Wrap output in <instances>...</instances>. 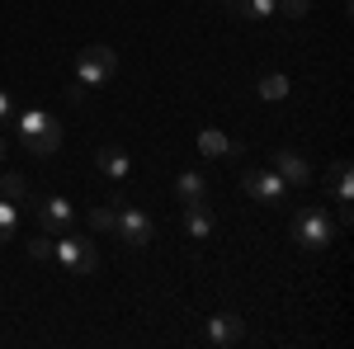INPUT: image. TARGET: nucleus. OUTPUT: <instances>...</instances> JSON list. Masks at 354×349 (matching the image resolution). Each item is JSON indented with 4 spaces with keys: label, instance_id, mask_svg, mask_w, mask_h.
<instances>
[{
    "label": "nucleus",
    "instance_id": "f257e3e1",
    "mask_svg": "<svg viewBox=\"0 0 354 349\" xmlns=\"http://www.w3.org/2000/svg\"><path fill=\"white\" fill-rule=\"evenodd\" d=\"M15 128H19V142H24L28 156H43L48 161L57 147H62V123H57L48 109H24Z\"/></svg>",
    "mask_w": 354,
    "mask_h": 349
},
{
    "label": "nucleus",
    "instance_id": "f03ea898",
    "mask_svg": "<svg viewBox=\"0 0 354 349\" xmlns=\"http://www.w3.org/2000/svg\"><path fill=\"white\" fill-rule=\"evenodd\" d=\"M113 71H118V53H113V48H104V43H95V48H85V53L76 57V81H81L85 90L104 85Z\"/></svg>",
    "mask_w": 354,
    "mask_h": 349
},
{
    "label": "nucleus",
    "instance_id": "7ed1b4c3",
    "mask_svg": "<svg viewBox=\"0 0 354 349\" xmlns=\"http://www.w3.org/2000/svg\"><path fill=\"white\" fill-rule=\"evenodd\" d=\"M53 255L62 260V265L71 269V274H95L100 269V255H95V245L81 241V236H71V232H62V241H53Z\"/></svg>",
    "mask_w": 354,
    "mask_h": 349
},
{
    "label": "nucleus",
    "instance_id": "20e7f679",
    "mask_svg": "<svg viewBox=\"0 0 354 349\" xmlns=\"http://www.w3.org/2000/svg\"><path fill=\"white\" fill-rule=\"evenodd\" d=\"M293 236H298L307 250H326V245L335 241V227L326 222V213H322V208H302L298 222H293Z\"/></svg>",
    "mask_w": 354,
    "mask_h": 349
},
{
    "label": "nucleus",
    "instance_id": "39448f33",
    "mask_svg": "<svg viewBox=\"0 0 354 349\" xmlns=\"http://www.w3.org/2000/svg\"><path fill=\"white\" fill-rule=\"evenodd\" d=\"M113 236H123L128 245H147L156 236V222L142 213V208H123L118 203V222H113Z\"/></svg>",
    "mask_w": 354,
    "mask_h": 349
},
{
    "label": "nucleus",
    "instance_id": "423d86ee",
    "mask_svg": "<svg viewBox=\"0 0 354 349\" xmlns=\"http://www.w3.org/2000/svg\"><path fill=\"white\" fill-rule=\"evenodd\" d=\"M241 189L250 194V198H260V203H283V194H288V185L274 175V170H245L241 175Z\"/></svg>",
    "mask_w": 354,
    "mask_h": 349
},
{
    "label": "nucleus",
    "instance_id": "0eeeda50",
    "mask_svg": "<svg viewBox=\"0 0 354 349\" xmlns=\"http://www.w3.org/2000/svg\"><path fill=\"white\" fill-rule=\"evenodd\" d=\"M33 213H38L43 232H71L76 227V208L66 198H43V203H33Z\"/></svg>",
    "mask_w": 354,
    "mask_h": 349
},
{
    "label": "nucleus",
    "instance_id": "6e6552de",
    "mask_svg": "<svg viewBox=\"0 0 354 349\" xmlns=\"http://www.w3.org/2000/svg\"><path fill=\"white\" fill-rule=\"evenodd\" d=\"M208 340L218 349H232L245 340V321L236 317V312H218V317H208Z\"/></svg>",
    "mask_w": 354,
    "mask_h": 349
},
{
    "label": "nucleus",
    "instance_id": "1a4fd4ad",
    "mask_svg": "<svg viewBox=\"0 0 354 349\" xmlns=\"http://www.w3.org/2000/svg\"><path fill=\"white\" fill-rule=\"evenodd\" d=\"M274 175H279L283 185H307V180H312V165L302 161L298 151H279V156H274Z\"/></svg>",
    "mask_w": 354,
    "mask_h": 349
},
{
    "label": "nucleus",
    "instance_id": "9d476101",
    "mask_svg": "<svg viewBox=\"0 0 354 349\" xmlns=\"http://www.w3.org/2000/svg\"><path fill=\"white\" fill-rule=\"evenodd\" d=\"M95 165H100V175H109V180H123V175H128V151H123V147H100V151H95Z\"/></svg>",
    "mask_w": 354,
    "mask_h": 349
},
{
    "label": "nucleus",
    "instance_id": "9b49d317",
    "mask_svg": "<svg viewBox=\"0 0 354 349\" xmlns=\"http://www.w3.org/2000/svg\"><path fill=\"white\" fill-rule=\"evenodd\" d=\"M185 208H189V217H185L189 236L194 241H208V236H213V208H208V198H203V203H185Z\"/></svg>",
    "mask_w": 354,
    "mask_h": 349
},
{
    "label": "nucleus",
    "instance_id": "f8f14e48",
    "mask_svg": "<svg viewBox=\"0 0 354 349\" xmlns=\"http://www.w3.org/2000/svg\"><path fill=\"white\" fill-rule=\"evenodd\" d=\"M175 198H180V203H203V198H208V185H203V175H198V170H185V175H175Z\"/></svg>",
    "mask_w": 354,
    "mask_h": 349
},
{
    "label": "nucleus",
    "instance_id": "ddd939ff",
    "mask_svg": "<svg viewBox=\"0 0 354 349\" xmlns=\"http://www.w3.org/2000/svg\"><path fill=\"white\" fill-rule=\"evenodd\" d=\"M0 198H10V203H28V198H33V185H28L24 175H0Z\"/></svg>",
    "mask_w": 354,
    "mask_h": 349
},
{
    "label": "nucleus",
    "instance_id": "4468645a",
    "mask_svg": "<svg viewBox=\"0 0 354 349\" xmlns=\"http://www.w3.org/2000/svg\"><path fill=\"white\" fill-rule=\"evenodd\" d=\"M330 189H335V203H350V198H354L350 161H335V165H330Z\"/></svg>",
    "mask_w": 354,
    "mask_h": 349
},
{
    "label": "nucleus",
    "instance_id": "2eb2a0df",
    "mask_svg": "<svg viewBox=\"0 0 354 349\" xmlns=\"http://www.w3.org/2000/svg\"><path fill=\"white\" fill-rule=\"evenodd\" d=\"M288 90H293V85H288V76H283V71H270V76L260 81V100L279 104V100H288Z\"/></svg>",
    "mask_w": 354,
    "mask_h": 349
},
{
    "label": "nucleus",
    "instance_id": "dca6fc26",
    "mask_svg": "<svg viewBox=\"0 0 354 349\" xmlns=\"http://www.w3.org/2000/svg\"><path fill=\"white\" fill-rule=\"evenodd\" d=\"M85 217H90L95 232H113V222H118V203H113V198H109V203H95Z\"/></svg>",
    "mask_w": 354,
    "mask_h": 349
},
{
    "label": "nucleus",
    "instance_id": "f3484780",
    "mask_svg": "<svg viewBox=\"0 0 354 349\" xmlns=\"http://www.w3.org/2000/svg\"><path fill=\"white\" fill-rule=\"evenodd\" d=\"M15 227H19V203L0 198V245H5V241H15Z\"/></svg>",
    "mask_w": 354,
    "mask_h": 349
},
{
    "label": "nucleus",
    "instance_id": "a211bd4d",
    "mask_svg": "<svg viewBox=\"0 0 354 349\" xmlns=\"http://www.w3.org/2000/svg\"><path fill=\"white\" fill-rule=\"evenodd\" d=\"M279 10V0H232V15H250V19H265Z\"/></svg>",
    "mask_w": 354,
    "mask_h": 349
},
{
    "label": "nucleus",
    "instance_id": "6ab92c4d",
    "mask_svg": "<svg viewBox=\"0 0 354 349\" xmlns=\"http://www.w3.org/2000/svg\"><path fill=\"white\" fill-rule=\"evenodd\" d=\"M198 151L218 161V156H227V137H222L218 128H203V133H198Z\"/></svg>",
    "mask_w": 354,
    "mask_h": 349
},
{
    "label": "nucleus",
    "instance_id": "aec40b11",
    "mask_svg": "<svg viewBox=\"0 0 354 349\" xmlns=\"http://www.w3.org/2000/svg\"><path fill=\"white\" fill-rule=\"evenodd\" d=\"M28 255H33V260H48V255H53V232L28 236Z\"/></svg>",
    "mask_w": 354,
    "mask_h": 349
},
{
    "label": "nucleus",
    "instance_id": "412c9836",
    "mask_svg": "<svg viewBox=\"0 0 354 349\" xmlns=\"http://www.w3.org/2000/svg\"><path fill=\"white\" fill-rule=\"evenodd\" d=\"M279 10L298 19V15H307V10H312V0H279Z\"/></svg>",
    "mask_w": 354,
    "mask_h": 349
},
{
    "label": "nucleus",
    "instance_id": "4be33fe9",
    "mask_svg": "<svg viewBox=\"0 0 354 349\" xmlns=\"http://www.w3.org/2000/svg\"><path fill=\"white\" fill-rule=\"evenodd\" d=\"M10 118H15V104H10V95L0 90V123H10Z\"/></svg>",
    "mask_w": 354,
    "mask_h": 349
},
{
    "label": "nucleus",
    "instance_id": "5701e85b",
    "mask_svg": "<svg viewBox=\"0 0 354 349\" xmlns=\"http://www.w3.org/2000/svg\"><path fill=\"white\" fill-rule=\"evenodd\" d=\"M66 100H71V104H81V100H85V85L71 81V85H66Z\"/></svg>",
    "mask_w": 354,
    "mask_h": 349
},
{
    "label": "nucleus",
    "instance_id": "b1692460",
    "mask_svg": "<svg viewBox=\"0 0 354 349\" xmlns=\"http://www.w3.org/2000/svg\"><path fill=\"white\" fill-rule=\"evenodd\" d=\"M0 161H5V142H0Z\"/></svg>",
    "mask_w": 354,
    "mask_h": 349
}]
</instances>
